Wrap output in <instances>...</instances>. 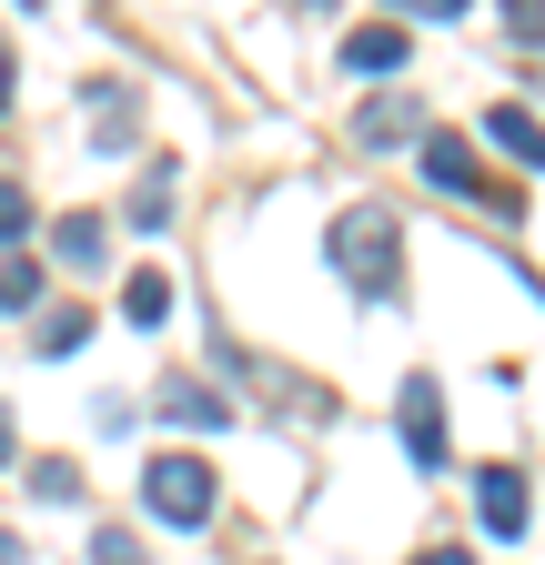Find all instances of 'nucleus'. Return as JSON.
<instances>
[{
    "mask_svg": "<svg viewBox=\"0 0 545 565\" xmlns=\"http://www.w3.org/2000/svg\"><path fill=\"white\" fill-rule=\"evenodd\" d=\"M82 343H92V313H72V303L31 323V353H51V364H61V353H82Z\"/></svg>",
    "mask_w": 545,
    "mask_h": 565,
    "instance_id": "obj_12",
    "label": "nucleus"
},
{
    "mask_svg": "<svg viewBox=\"0 0 545 565\" xmlns=\"http://www.w3.org/2000/svg\"><path fill=\"white\" fill-rule=\"evenodd\" d=\"M354 141H364V152H404V141H425V111H415V92H374V102L354 111Z\"/></svg>",
    "mask_w": 545,
    "mask_h": 565,
    "instance_id": "obj_4",
    "label": "nucleus"
},
{
    "mask_svg": "<svg viewBox=\"0 0 545 565\" xmlns=\"http://www.w3.org/2000/svg\"><path fill=\"white\" fill-rule=\"evenodd\" d=\"M293 11H333V0H293Z\"/></svg>",
    "mask_w": 545,
    "mask_h": 565,
    "instance_id": "obj_26",
    "label": "nucleus"
},
{
    "mask_svg": "<svg viewBox=\"0 0 545 565\" xmlns=\"http://www.w3.org/2000/svg\"><path fill=\"white\" fill-rule=\"evenodd\" d=\"M0 111H11V41H0Z\"/></svg>",
    "mask_w": 545,
    "mask_h": 565,
    "instance_id": "obj_23",
    "label": "nucleus"
},
{
    "mask_svg": "<svg viewBox=\"0 0 545 565\" xmlns=\"http://www.w3.org/2000/svg\"><path fill=\"white\" fill-rule=\"evenodd\" d=\"M131 414H142L131 394H101V404H92V424H101V435H131Z\"/></svg>",
    "mask_w": 545,
    "mask_h": 565,
    "instance_id": "obj_20",
    "label": "nucleus"
},
{
    "mask_svg": "<svg viewBox=\"0 0 545 565\" xmlns=\"http://www.w3.org/2000/svg\"><path fill=\"white\" fill-rule=\"evenodd\" d=\"M485 131L505 141V152H515V162H535V172H545V121H535L525 102H495V111H485Z\"/></svg>",
    "mask_w": 545,
    "mask_h": 565,
    "instance_id": "obj_11",
    "label": "nucleus"
},
{
    "mask_svg": "<svg viewBox=\"0 0 545 565\" xmlns=\"http://www.w3.org/2000/svg\"><path fill=\"white\" fill-rule=\"evenodd\" d=\"M474 515H485V535H525V475L515 465H474Z\"/></svg>",
    "mask_w": 545,
    "mask_h": 565,
    "instance_id": "obj_6",
    "label": "nucleus"
},
{
    "mask_svg": "<svg viewBox=\"0 0 545 565\" xmlns=\"http://www.w3.org/2000/svg\"><path fill=\"white\" fill-rule=\"evenodd\" d=\"M415 172H425L435 192H485V172H474V141H464V131H425V141H415Z\"/></svg>",
    "mask_w": 545,
    "mask_h": 565,
    "instance_id": "obj_5",
    "label": "nucleus"
},
{
    "mask_svg": "<svg viewBox=\"0 0 545 565\" xmlns=\"http://www.w3.org/2000/svg\"><path fill=\"white\" fill-rule=\"evenodd\" d=\"M333 273L354 282V294H374V303H394L404 294V223L384 202H354V212H333Z\"/></svg>",
    "mask_w": 545,
    "mask_h": 565,
    "instance_id": "obj_1",
    "label": "nucleus"
},
{
    "mask_svg": "<svg viewBox=\"0 0 545 565\" xmlns=\"http://www.w3.org/2000/svg\"><path fill=\"white\" fill-rule=\"evenodd\" d=\"M121 313H131V323H162V313H172V282H162V273H131V282H121Z\"/></svg>",
    "mask_w": 545,
    "mask_h": 565,
    "instance_id": "obj_14",
    "label": "nucleus"
},
{
    "mask_svg": "<svg viewBox=\"0 0 545 565\" xmlns=\"http://www.w3.org/2000/svg\"><path fill=\"white\" fill-rule=\"evenodd\" d=\"M172 424H192V435H223V424H233V404H223V384H202V374H172L162 394H152Z\"/></svg>",
    "mask_w": 545,
    "mask_h": 565,
    "instance_id": "obj_7",
    "label": "nucleus"
},
{
    "mask_svg": "<svg viewBox=\"0 0 545 565\" xmlns=\"http://www.w3.org/2000/svg\"><path fill=\"white\" fill-rule=\"evenodd\" d=\"M21 11H51V0H21Z\"/></svg>",
    "mask_w": 545,
    "mask_h": 565,
    "instance_id": "obj_27",
    "label": "nucleus"
},
{
    "mask_svg": "<svg viewBox=\"0 0 545 565\" xmlns=\"http://www.w3.org/2000/svg\"><path fill=\"white\" fill-rule=\"evenodd\" d=\"M0 465H11V414H0Z\"/></svg>",
    "mask_w": 545,
    "mask_h": 565,
    "instance_id": "obj_25",
    "label": "nucleus"
},
{
    "mask_svg": "<svg viewBox=\"0 0 545 565\" xmlns=\"http://www.w3.org/2000/svg\"><path fill=\"white\" fill-rule=\"evenodd\" d=\"M0 565H21V535H11V525H0Z\"/></svg>",
    "mask_w": 545,
    "mask_h": 565,
    "instance_id": "obj_24",
    "label": "nucleus"
},
{
    "mask_svg": "<svg viewBox=\"0 0 545 565\" xmlns=\"http://www.w3.org/2000/svg\"><path fill=\"white\" fill-rule=\"evenodd\" d=\"M21 494H41V505H72V494H82V465H72V455H41Z\"/></svg>",
    "mask_w": 545,
    "mask_h": 565,
    "instance_id": "obj_13",
    "label": "nucleus"
},
{
    "mask_svg": "<svg viewBox=\"0 0 545 565\" xmlns=\"http://www.w3.org/2000/svg\"><path fill=\"white\" fill-rule=\"evenodd\" d=\"M415 565H474V555H464V545H425Z\"/></svg>",
    "mask_w": 545,
    "mask_h": 565,
    "instance_id": "obj_22",
    "label": "nucleus"
},
{
    "mask_svg": "<svg viewBox=\"0 0 545 565\" xmlns=\"http://www.w3.org/2000/svg\"><path fill=\"white\" fill-rule=\"evenodd\" d=\"M21 233H31V192L0 172V253H21Z\"/></svg>",
    "mask_w": 545,
    "mask_h": 565,
    "instance_id": "obj_16",
    "label": "nucleus"
},
{
    "mask_svg": "<svg viewBox=\"0 0 545 565\" xmlns=\"http://www.w3.org/2000/svg\"><path fill=\"white\" fill-rule=\"evenodd\" d=\"M142 505L192 535V525H213L223 484H213V465H202V455H152V465H142Z\"/></svg>",
    "mask_w": 545,
    "mask_h": 565,
    "instance_id": "obj_2",
    "label": "nucleus"
},
{
    "mask_svg": "<svg viewBox=\"0 0 545 565\" xmlns=\"http://www.w3.org/2000/svg\"><path fill=\"white\" fill-rule=\"evenodd\" d=\"M394 11H404V21H455L464 0H394Z\"/></svg>",
    "mask_w": 545,
    "mask_h": 565,
    "instance_id": "obj_21",
    "label": "nucleus"
},
{
    "mask_svg": "<svg viewBox=\"0 0 545 565\" xmlns=\"http://www.w3.org/2000/svg\"><path fill=\"white\" fill-rule=\"evenodd\" d=\"M51 253L72 263V273H101V253H111L101 243V212H61V223H51Z\"/></svg>",
    "mask_w": 545,
    "mask_h": 565,
    "instance_id": "obj_10",
    "label": "nucleus"
},
{
    "mask_svg": "<svg viewBox=\"0 0 545 565\" xmlns=\"http://www.w3.org/2000/svg\"><path fill=\"white\" fill-rule=\"evenodd\" d=\"M515 41L535 51V82H545V0H515Z\"/></svg>",
    "mask_w": 545,
    "mask_h": 565,
    "instance_id": "obj_19",
    "label": "nucleus"
},
{
    "mask_svg": "<svg viewBox=\"0 0 545 565\" xmlns=\"http://www.w3.org/2000/svg\"><path fill=\"white\" fill-rule=\"evenodd\" d=\"M394 424H404V455H415V465L435 475V465H445V384H435V374H404Z\"/></svg>",
    "mask_w": 545,
    "mask_h": 565,
    "instance_id": "obj_3",
    "label": "nucleus"
},
{
    "mask_svg": "<svg viewBox=\"0 0 545 565\" xmlns=\"http://www.w3.org/2000/svg\"><path fill=\"white\" fill-rule=\"evenodd\" d=\"M404 51H415V41H404V21H364V31L344 41V71H364V82H384V71H404Z\"/></svg>",
    "mask_w": 545,
    "mask_h": 565,
    "instance_id": "obj_8",
    "label": "nucleus"
},
{
    "mask_svg": "<svg viewBox=\"0 0 545 565\" xmlns=\"http://www.w3.org/2000/svg\"><path fill=\"white\" fill-rule=\"evenodd\" d=\"M131 131H142V92H121V82H92V141H101V152H121Z\"/></svg>",
    "mask_w": 545,
    "mask_h": 565,
    "instance_id": "obj_9",
    "label": "nucleus"
},
{
    "mask_svg": "<svg viewBox=\"0 0 545 565\" xmlns=\"http://www.w3.org/2000/svg\"><path fill=\"white\" fill-rule=\"evenodd\" d=\"M31 303H41V263L11 253V263H0V313H31Z\"/></svg>",
    "mask_w": 545,
    "mask_h": 565,
    "instance_id": "obj_15",
    "label": "nucleus"
},
{
    "mask_svg": "<svg viewBox=\"0 0 545 565\" xmlns=\"http://www.w3.org/2000/svg\"><path fill=\"white\" fill-rule=\"evenodd\" d=\"M92 565H152V555H142V535H131V525H101V535H92Z\"/></svg>",
    "mask_w": 545,
    "mask_h": 565,
    "instance_id": "obj_18",
    "label": "nucleus"
},
{
    "mask_svg": "<svg viewBox=\"0 0 545 565\" xmlns=\"http://www.w3.org/2000/svg\"><path fill=\"white\" fill-rule=\"evenodd\" d=\"M162 212H172V162H152V172H142V202H131V223H142V233H152V223H162Z\"/></svg>",
    "mask_w": 545,
    "mask_h": 565,
    "instance_id": "obj_17",
    "label": "nucleus"
}]
</instances>
